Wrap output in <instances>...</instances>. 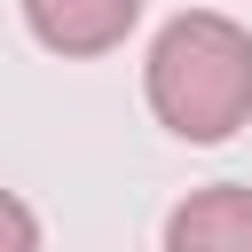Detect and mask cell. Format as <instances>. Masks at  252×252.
Here are the masks:
<instances>
[{
    "label": "cell",
    "instance_id": "obj_2",
    "mask_svg": "<svg viewBox=\"0 0 252 252\" xmlns=\"http://www.w3.org/2000/svg\"><path fill=\"white\" fill-rule=\"evenodd\" d=\"M142 0H24V24L55 55H110L134 32Z\"/></svg>",
    "mask_w": 252,
    "mask_h": 252
},
{
    "label": "cell",
    "instance_id": "obj_3",
    "mask_svg": "<svg viewBox=\"0 0 252 252\" xmlns=\"http://www.w3.org/2000/svg\"><path fill=\"white\" fill-rule=\"evenodd\" d=\"M165 252H252V189L213 181L165 213Z\"/></svg>",
    "mask_w": 252,
    "mask_h": 252
},
{
    "label": "cell",
    "instance_id": "obj_1",
    "mask_svg": "<svg viewBox=\"0 0 252 252\" xmlns=\"http://www.w3.org/2000/svg\"><path fill=\"white\" fill-rule=\"evenodd\" d=\"M150 118L173 142H228L252 118V32L220 8H189L150 39L142 63Z\"/></svg>",
    "mask_w": 252,
    "mask_h": 252
},
{
    "label": "cell",
    "instance_id": "obj_4",
    "mask_svg": "<svg viewBox=\"0 0 252 252\" xmlns=\"http://www.w3.org/2000/svg\"><path fill=\"white\" fill-rule=\"evenodd\" d=\"M0 220H8V252H39V228H32V205L8 189L0 197Z\"/></svg>",
    "mask_w": 252,
    "mask_h": 252
}]
</instances>
